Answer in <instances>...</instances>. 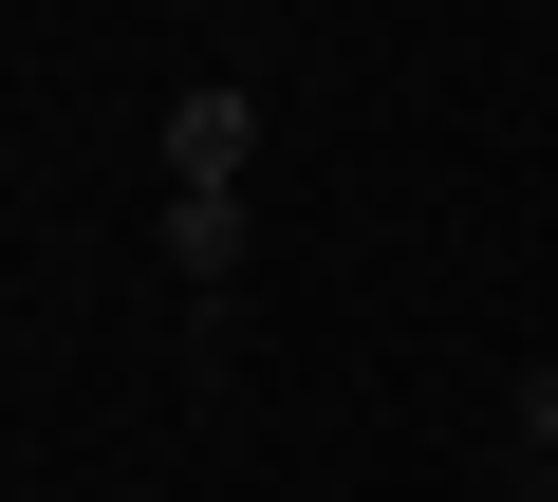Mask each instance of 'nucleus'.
Returning a JSON list of instances; mask_svg holds the SVG:
<instances>
[{
    "mask_svg": "<svg viewBox=\"0 0 558 502\" xmlns=\"http://www.w3.org/2000/svg\"><path fill=\"white\" fill-rule=\"evenodd\" d=\"M242 168H260V94H242V75L168 94V186H242Z\"/></svg>",
    "mask_w": 558,
    "mask_h": 502,
    "instance_id": "f257e3e1",
    "label": "nucleus"
},
{
    "mask_svg": "<svg viewBox=\"0 0 558 502\" xmlns=\"http://www.w3.org/2000/svg\"><path fill=\"white\" fill-rule=\"evenodd\" d=\"M168 261L186 280H242V186H168Z\"/></svg>",
    "mask_w": 558,
    "mask_h": 502,
    "instance_id": "f03ea898",
    "label": "nucleus"
},
{
    "mask_svg": "<svg viewBox=\"0 0 558 502\" xmlns=\"http://www.w3.org/2000/svg\"><path fill=\"white\" fill-rule=\"evenodd\" d=\"M521 465H558V354H521Z\"/></svg>",
    "mask_w": 558,
    "mask_h": 502,
    "instance_id": "7ed1b4c3",
    "label": "nucleus"
},
{
    "mask_svg": "<svg viewBox=\"0 0 558 502\" xmlns=\"http://www.w3.org/2000/svg\"><path fill=\"white\" fill-rule=\"evenodd\" d=\"M539 502H558V465H539Z\"/></svg>",
    "mask_w": 558,
    "mask_h": 502,
    "instance_id": "20e7f679",
    "label": "nucleus"
}]
</instances>
